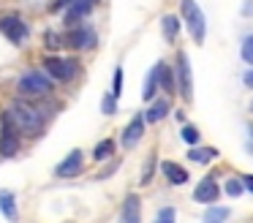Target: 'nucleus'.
Segmentation results:
<instances>
[{
    "label": "nucleus",
    "mask_w": 253,
    "mask_h": 223,
    "mask_svg": "<svg viewBox=\"0 0 253 223\" xmlns=\"http://www.w3.org/2000/svg\"><path fill=\"white\" fill-rule=\"evenodd\" d=\"M153 172H155V155H150V158H147V163H144V172H142V179H139V182L147 185V182H150V177H153Z\"/></svg>",
    "instance_id": "obj_23"
},
{
    "label": "nucleus",
    "mask_w": 253,
    "mask_h": 223,
    "mask_svg": "<svg viewBox=\"0 0 253 223\" xmlns=\"http://www.w3.org/2000/svg\"><path fill=\"white\" fill-rule=\"evenodd\" d=\"M215 155H218L215 150H199V147H193V150L188 152V158H191V161H196V163H210Z\"/></svg>",
    "instance_id": "obj_21"
},
{
    "label": "nucleus",
    "mask_w": 253,
    "mask_h": 223,
    "mask_svg": "<svg viewBox=\"0 0 253 223\" xmlns=\"http://www.w3.org/2000/svg\"><path fill=\"white\" fill-rule=\"evenodd\" d=\"M19 98H46L52 95V76L46 71H28L17 82Z\"/></svg>",
    "instance_id": "obj_2"
},
{
    "label": "nucleus",
    "mask_w": 253,
    "mask_h": 223,
    "mask_svg": "<svg viewBox=\"0 0 253 223\" xmlns=\"http://www.w3.org/2000/svg\"><path fill=\"white\" fill-rule=\"evenodd\" d=\"M63 44H68L71 49H93L95 46V33H93V27H87V25L71 27V30L63 36Z\"/></svg>",
    "instance_id": "obj_9"
},
{
    "label": "nucleus",
    "mask_w": 253,
    "mask_h": 223,
    "mask_svg": "<svg viewBox=\"0 0 253 223\" xmlns=\"http://www.w3.org/2000/svg\"><path fill=\"white\" fill-rule=\"evenodd\" d=\"M123 92V68H115V82H112V95L120 98Z\"/></svg>",
    "instance_id": "obj_24"
},
{
    "label": "nucleus",
    "mask_w": 253,
    "mask_h": 223,
    "mask_svg": "<svg viewBox=\"0 0 253 223\" xmlns=\"http://www.w3.org/2000/svg\"><path fill=\"white\" fill-rule=\"evenodd\" d=\"M112 152H115V141H112V139H104L101 144H95L93 158H95V161H106V158H112Z\"/></svg>",
    "instance_id": "obj_20"
},
{
    "label": "nucleus",
    "mask_w": 253,
    "mask_h": 223,
    "mask_svg": "<svg viewBox=\"0 0 253 223\" xmlns=\"http://www.w3.org/2000/svg\"><path fill=\"white\" fill-rule=\"evenodd\" d=\"M223 218H229V210H210L207 212V221H223Z\"/></svg>",
    "instance_id": "obj_27"
},
{
    "label": "nucleus",
    "mask_w": 253,
    "mask_h": 223,
    "mask_svg": "<svg viewBox=\"0 0 253 223\" xmlns=\"http://www.w3.org/2000/svg\"><path fill=\"white\" fill-rule=\"evenodd\" d=\"M166 114H169V101H166V98H158V101H153V106L144 112V120H147V123H161Z\"/></svg>",
    "instance_id": "obj_15"
},
{
    "label": "nucleus",
    "mask_w": 253,
    "mask_h": 223,
    "mask_svg": "<svg viewBox=\"0 0 253 223\" xmlns=\"http://www.w3.org/2000/svg\"><path fill=\"white\" fill-rule=\"evenodd\" d=\"M0 210L6 218H17V207H14V193L11 190H0Z\"/></svg>",
    "instance_id": "obj_19"
},
{
    "label": "nucleus",
    "mask_w": 253,
    "mask_h": 223,
    "mask_svg": "<svg viewBox=\"0 0 253 223\" xmlns=\"http://www.w3.org/2000/svg\"><path fill=\"white\" fill-rule=\"evenodd\" d=\"M177 85H180V95L185 98V101H191L193 98V76H191V60H188V54H177Z\"/></svg>",
    "instance_id": "obj_8"
},
{
    "label": "nucleus",
    "mask_w": 253,
    "mask_h": 223,
    "mask_svg": "<svg viewBox=\"0 0 253 223\" xmlns=\"http://www.w3.org/2000/svg\"><path fill=\"white\" fill-rule=\"evenodd\" d=\"M8 114H11V120H14V125H17L19 134L30 136V139L41 136V134H44V128H46L44 112H41L39 106H33V103L22 101V98H17V101L8 106Z\"/></svg>",
    "instance_id": "obj_1"
},
{
    "label": "nucleus",
    "mask_w": 253,
    "mask_h": 223,
    "mask_svg": "<svg viewBox=\"0 0 253 223\" xmlns=\"http://www.w3.org/2000/svg\"><path fill=\"white\" fill-rule=\"evenodd\" d=\"M95 3H98V0H55L52 11H66L63 19H66L68 25H74V22H79L82 16H87Z\"/></svg>",
    "instance_id": "obj_6"
},
{
    "label": "nucleus",
    "mask_w": 253,
    "mask_h": 223,
    "mask_svg": "<svg viewBox=\"0 0 253 223\" xmlns=\"http://www.w3.org/2000/svg\"><path fill=\"white\" fill-rule=\"evenodd\" d=\"M245 85H251V87H253V71H251V74L245 76Z\"/></svg>",
    "instance_id": "obj_31"
},
{
    "label": "nucleus",
    "mask_w": 253,
    "mask_h": 223,
    "mask_svg": "<svg viewBox=\"0 0 253 223\" xmlns=\"http://www.w3.org/2000/svg\"><path fill=\"white\" fill-rule=\"evenodd\" d=\"M193 199L202 201V204L218 199V185H215V179H202V182L196 185V190H193Z\"/></svg>",
    "instance_id": "obj_12"
},
{
    "label": "nucleus",
    "mask_w": 253,
    "mask_h": 223,
    "mask_svg": "<svg viewBox=\"0 0 253 223\" xmlns=\"http://www.w3.org/2000/svg\"><path fill=\"white\" fill-rule=\"evenodd\" d=\"M161 27H164V38H166V41H174L177 33H180V19L171 16V14H166L164 19H161Z\"/></svg>",
    "instance_id": "obj_17"
},
{
    "label": "nucleus",
    "mask_w": 253,
    "mask_h": 223,
    "mask_svg": "<svg viewBox=\"0 0 253 223\" xmlns=\"http://www.w3.org/2000/svg\"><path fill=\"white\" fill-rule=\"evenodd\" d=\"M158 65H155L153 71H150V76H147V82H144V92H142V98L144 101H153L155 98V90H158Z\"/></svg>",
    "instance_id": "obj_18"
},
{
    "label": "nucleus",
    "mask_w": 253,
    "mask_h": 223,
    "mask_svg": "<svg viewBox=\"0 0 253 223\" xmlns=\"http://www.w3.org/2000/svg\"><path fill=\"white\" fill-rule=\"evenodd\" d=\"M82 163H84V155H82V150H71L66 155V161H60L57 163V169H55V174L57 177H77L79 172H82Z\"/></svg>",
    "instance_id": "obj_11"
},
{
    "label": "nucleus",
    "mask_w": 253,
    "mask_h": 223,
    "mask_svg": "<svg viewBox=\"0 0 253 223\" xmlns=\"http://www.w3.org/2000/svg\"><path fill=\"white\" fill-rule=\"evenodd\" d=\"M44 71L55 82H71L79 74V60L74 57H60V54H46L44 57Z\"/></svg>",
    "instance_id": "obj_3"
},
{
    "label": "nucleus",
    "mask_w": 253,
    "mask_h": 223,
    "mask_svg": "<svg viewBox=\"0 0 253 223\" xmlns=\"http://www.w3.org/2000/svg\"><path fill=\"white\" fill-rule=\"evenodd\" d=\"M144 125H147V120H144L142 114H136V117H133L131 123L126 125V131H123V147H126V150H133V147L142 141Z\"/></svg>",
    "instance_id": "obj_10"
},
{
    "label": "nucleus",
    "mask_w": 253,
    "mask_h": 223,
    "mask_svg": "<svg viewBox=\"0 0 253 223\" xmlns=\"http://www.w3.org/2000/svg\"><path fill=\"white\" fill-rule=\"evenodd\" d=\"M161 172L166 174V179H169L171 185H185L188 182V172L182 166H177V163H171V161L161 163Z\"/></svg>",
    "instance_id": "obj_13"
},
{
    "label": "nucleus",
    "mask_w": 253,
    "mask_h": 223,
    "mask_svg": "<svg viewBox=\"0 0 253 223\" xmlns=\"http://www.w3.org/2000/svg\"><path fill=\"white\" fill-rule=\"evenodd\" d=\"M180 136H182V141H188V144H199V131L193 128V125H182V131H180Z\"/></svg>",
    "instance_id": "obj_22"
},
{
    "label": "nucleus",
    "mask_w": 253,
    "mask_h": 223,
    "mask_svg": "<svg viewBox=\"0 0 253 223\" xmlns=\"http://www.w3.org/2000/svg\"><path fill=\"white\" fill-rule=\"evenodd\" d=\"M158 85H161V90H164V92H174L177 90L174 71H171L166 63H158Z\"/></svg>",
    "instance_id": "obj_14"
},
{
    "label": "nucleus",
    "mask_w": 253,
    "mask_h": 223,
    "mask_svg": "<svg viewBox=\"0 0 253 223\" xmlns=\"http://www.w3.org/2000/svg\"><path fill=\"white\" fill-rule=\"evenodd\" d=\"M19 131L14 125L11 114L3 112L0 114V158H14L19 152Z\"/></svg>",
    "instance_id": "obj_5"
},
{
    "label": "nucleus",
    "mask_w": 253,
    "mask_h": 223,
    "mask_svg": "<svg viewBox=\"0 0 253 223\" xmlns=\"http://www.w3.org/2000/svg\"><path fill=\"white\" fill-rule=\"evenodd\" d=\"M242 179H245V182H242V185H245V188H248V190H251V193H253V174H248V177H242Z\"/></svg>",
    "instance_id": "obj_30"
},
{
    "label": "nucleus",
    "mask_w": 253,
    "mask_h": 223,
    "mask_svg": "<svg viewBox=\"0 0 253 223\" xmlns=\"http://www.w3.org/2000/svg\"><path fill=\"white\" fill-rule=\"evenodd\" d=\"M242 60L253 65V36L245 38V44H242Z\"/></svg>",
    "instance_id": "obj_25"
},
{
    "label": "nucleus",
    "mask_w": 253,
    "mask_h": 223,
    "mask_svg": "<svg viewBox=\"0 0 253 223\" xmlns=\"http://www.w3.org/2000/svg\"><path fill=\"white\" fill-rule=\"evenodd\" d=\"M115 101H117V98L112 95V92L104 98V114H115Z\"/></svg>",
    "instance_id": "obj_28"
},
{
    "label": "nucleus",
    "mask_w": 253,
    "mask_h": 223,
    "mask_svg": "<svg viewBox=\"0 0 253 223\" xmlns=\"http://www.w3.org/2000/svg\"><path fill=\"white\" fill-rule=\"evenodd\" d=\"M0 33H3L11 44H25V41H28V36H30L28 25H25L19 16H14V14L0 16Z\"/></svg>",
    "instance_id": "obj_7"
},
{
    "label": "nucleus",
    "mask_w": 253,
    "mask_h": 223,
    "mask_svg": "<svg viewBox=\"0 0 253 223\" xmlns=\"http://www.w3.org/2000/svg\"><path fill=\"white\" fill-rule=\"evenodd\" d=\"M158 221H174V210H161L158 212Z\"/></svg>",
    "instance_id": "obj_29"
},
{
    "label": "nucleus",
    "mask_w": 253,
    "mask_h": 223,
    "mask_svg": "<svg viewBox=\"0 0 253 223\" xmlns=\"http://www.w3.org/2000/svg\"><path fill=\"white\" fill-rule=\"evenodd\" d=\"M180 8H182V19H185V27H188V33H191V38L196 44H204L207 22H204V14H202V8L196 5V0H182Z\"/></svg>",
    "instance_id": "obj_4"
},
{
    "label": "nucleus",
    "mask_w": 253,
    "mask_h": 223,
    "mask_svg": "<svg viewBox=\"0 0 253 223\" xmlns=\"http://www.w3.org/2000/svg\"><path fill=\"white\" fill-rule=\"evenodd\" d=\"M242 188H245V185L237 182V179H229V182H226V193H231V196H240Z\"/></svg>",
    "instance_id": "obj_26"
},
{
    "label": "nucleus",
    "mask_w": 253,
    "mask_h": 223,
    "mask_svg": "<svg viewBox=\"0 0 253 223\" xmlns=\"http://www.w3.org/2000/svg\"><path fill=\"white\" fill-rule=\"evenodd\" d=\"M120 218L126 223H139V199L133 193L126 199V207H123V215Z\"/></svg>",
    "instance_id": "obj_16"
}]
</instances>
